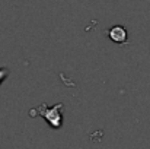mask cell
Segmentation results:
<instances>
[{
  "instance_id": "cell-1",
  "label": "cell",
  "mask_w": 150,
  "mask_h": 149,
  "mask_svg": "<svg viewBox=\"0 0 150 149\" xmlns=\"http://www.w3.org/2000/svg\"><path fill=\"white\" fill-rule=\"evenodd\" d=\"M38 114L50 124L52 129H60L63 126V111H64V104L58 102L52 107H48L47 104H41L38 107Z\"/></svg>"
},
{
  "instance_id": "cell-2",
  "label": "cell",
  "mask_w": 150,
  "mask_h": 149,
  "mask_svg": "<svg viewBox=\"0 0 150 149\" xmlns=\"http://www.w3.org/2000/svg\"><path fill=\"white\" fill-rule=\"evenodd\" d=\"M108 37H109L114 43H117V44H124V43L127 41L128 34H127V29H125L122 25H114V26L108 31Z\"/></svg>"
},
{
  "instance_id": "cell-3",
  "label": "cell",
  "mask_w": 150,
  "mask_h": 149,
  "mask_svg": "<svg viewBox=\"0 0 150 149\" xmlns=\"http://www.w3.org/2000/svg\"><path fill=\"white\" fill-rule=\"evenodd\" d=\"M7 76H9V69H6V67H4V69H0V85H1V82H3Z\"/></svg>"
}]
</instances>
